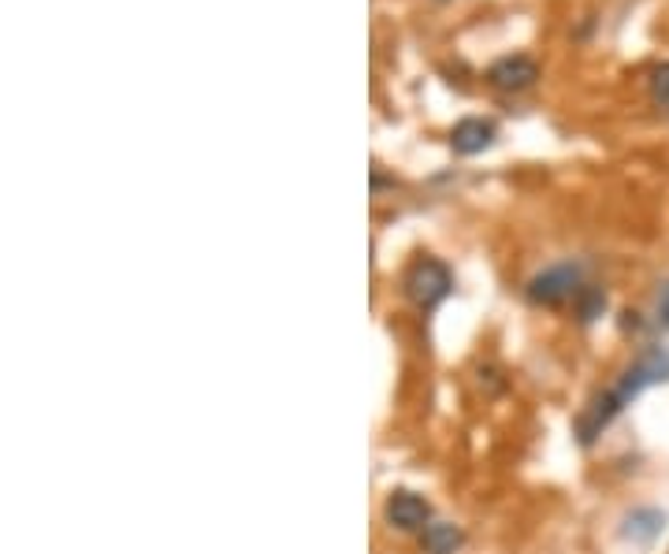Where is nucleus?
<instances>
[{
  "mask_svg": "<svg viewBox=\"0 0 669 554\" xmlns=\"http://www.w3.org/2000/svg\"><path fill=\"white\" fill-rule=\"evenodd\" d=\"M662 380H669V354H666V350H647V354L639 357L633 368H628L622 380H617L614 391H606V395L592 406V410L580 417V424H577V428H580V440L592 443L595 435L603 432V428L614 421V417L622 413L639 391H644V387L662 384Z\"/></svg>",
  "mask_w": 669,
  "mask_h": 554,
  "instance_id": "obj_1",
  "label": "nucleus"
},
{
  "mask_svg": "<svg viewBox=\"0 0 669 554\" xmlns=\"http://www.w3.org/2000/svg\"><path fill=\"white\" fill-rule=\"evenodd\" d=\"M450 287H454L450 268L439 265V261H420V265H413V272L406 276V295L413 298V306H420V309L439 306V301L450 295Z\"/></svg>",
  "mask_w": 669,
  "mask_h": 554,
  "instance_id": "obj_2",
  "label": "nucleus"
},
{
  "mask_svg": "<svg viewBox=\"0 0 669 554\" xmlns=\"http://www.w3.org/2000/svg\"><path fill=\"white\" fill-rule=\"evenodd\" d=\"M580 295V268L577 265H555L528 284V298L536 306H562V301Z\"/></svg>",
  "mask_w": 669,
  "mask_h": 554,
  "instance_id": "obj_3",
  "label": "nucleus"
},
{
  "mask_svg": "<svg viewBox=\"0 0 669 554\" xmlns=\"http://www.w3.org/2000/svg\"><path fill=\"white\" fill-rule=\"evenodd\" d=\"M536 79H539V64L533 56H502V60L491 64V71H487V82L506 93L528 90V86H536Z\"/></svg>",
  "mask_w": 669,
  "mask_h": 554,
  "instance_id": "obj_4",
  "label": "nucleus"
},
{
  "mask_svg": "<svg viewBox=\"0 0 669 554\" xmlns=\"http://www.w3.org/2000/svg\"><path fill=\"white\" fill-rule=\"evenodd\" d=\"M387 521L398 524L402 532H417V529L425 532L431 524V507L417 491H395L387 499Z\"/></svg>",
  "mask_w": 669,
  "mask_h": 554,
  "instance_id": "obj_5",
  "label": "nucleus"
},
{
  "mask_svg": "<svg viewBox=\"0 0 669 554\" xmlns=\"http://www.w3.org/2000/svg\"><path fill=\"white\" fill-rule=\"evenodd\" d=\"M491 142H495V123L480 120V115H469L450 131V149L461 153V157H476V153L491 149Z\"/></svg>",
  "mask_w": 669,
  "mask_h": 554,
  "instance_id": "obj_6",
  "label": "nucleus"
},
{
  "mask_svg": "<svg viewBox=\"0 0 669 554\" xmlns=\"http://www.w3.org/2000/svg\"><path fill=\"white\" fill-rule=\"evenodd\" d=\"M420 540H425V551H428V554H454L465 536H461L458 524H450V521H431Z\"/></svg>",
  "mask_w": 669,
  "mask_h": 554,
  "instance_id": "obj_7",
  "label": "nucleus"
},
{
  "mask_svg": "<svg viewBox=\"0 0 669 554\" xmlns=\"http://www.w3.org/2000/svg\"><path fill=\"white\" fill-rule=\"evenodd\" d=\"M662 524H666V518L658 510H636L633 518H628L625 536H639L644 543H651L658 532H662Z\"/></svg>",
  "mask_w": 669,
  "mask_h": 554,
  "instance_id": "obj_8",
  "label": "nucleus"
},
{
  "mask_svg": "<svg viewBox=\"0 0 669 554\" xmlns=\"http://www.w3.org/2000/svg\"><path fill=\"white\" fill-rule=\"evenodd\" d=\"M651 97L662 112H669V64H658L651 71Z\"/></svg>",
  "mask_w": 669,
  "mask_h": 554,
  "instance_id": "obj_9",
  "label": "nucleus"
},
{
  "mask_svg": "<svg viewBox=\"0 0 669 554\" xmlns=\"http://www.w3.org/2000/svg\"><path fill=\"white\" fill-rule=\"evenodd\" d=\"M603 306H606V298L599 295V290H584V306H580V317H584V320H592V317H595Z\"/></svg>",
  "mask_w": 669,
  "mask_h": 554,
  "instance_id": "obj_10",
  "label": "nucleus"
},
{
  "mask_svg": "<svg viewBox=\"0 0 669 554\" xmlns=\"http://www.w3.org/2000/svg\"><path fill=\"white\" fill-rule=\"evenodd\" d=\"M662 320L669 324V287H666V295H662Z\"/></svg>",
  "mask_w": 669,
  "mask_h": 554,
  "instance_id": "obj_11",
  "label": "nucleus"
}]
</instances>
